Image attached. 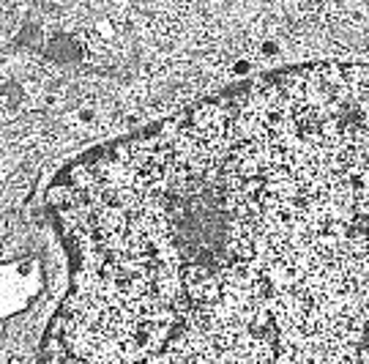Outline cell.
I'll use <instances>...</instances> for the list:
<instances>
[{
    "instance_id": "cell-1",
    "label": "cell",
    "mask_w": 369,
    "mask_h": 364,
    "mask_svg": "<svg viewBox=\"0 0 369 364\" xmlns=\"http://www.w3.org/2000/svg\"><path fill=\"white\" fill-rule=\"evenodd\" d=\"M140 230L150 312L205 364H369V63L227 93Z\"/></svg>"
}]
</instances>
